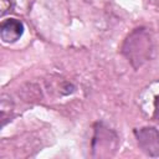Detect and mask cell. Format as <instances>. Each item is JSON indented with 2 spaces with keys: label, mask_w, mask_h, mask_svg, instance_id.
<instances>
[{
  "label": "cell",
  "mask_w": 159,
  "mask_h": 159,
  "mask_svg": "<svg viewBox=\"0 0 159 159\" xmlns=\"http://www.w3.org/2000/svg\"><path fill=\"white\" fill-rule=\"evenodd\" d=\"M153 51V40L150 32L145 27L134 29L122 45V53L135 70L140 68L152 58Z\"/></svg>",
  "instance_id": "1"
},
{
  "label": "cell",
  "mask_w": 159,
  "mask_h": 159,
  "mask_svg": "<svg viewBox=\"0 0 159 159\" xmlns=\"http://www.w3.org/2000/svg\"><path fill=\"white\" fill-rule=\"evenodd\" d=\"M118 147L117 134L103 123H96L92 138V150L94 157H109Z\"/></svg>",
  "instance_id": "2"
},
{
  "label": "cell",
  "mask_w": 159,
  "mask_h": 159,
  "mask_svg": "<svg viewBox=\"0 0 159 159\" xmlns=\"http://www.w3.org/2000/svg\"><path fill=\"white\" fill-rule=\"evenodd\" d=\"M138 147L149 157H159V130L154 127H143L134 130Z\"/></svg>",
  "instance_id": "3"
},
{
  "label": "cell",
  "mask_w": 159,
  "mask_h": 159,
  "mask_svg": "<svg viewBox=\"0 0 159 159\" xmlns=\"http://www.w3.org/2000/svg\"><path fill=\"white\" fill-rule=\"evenodd\" d=\"M24 34V24L14 17L6 19L0 25V37L6 43L16 42Z\"/></svg>",
  "instance_id": "4"
},
{
  "label": "cell",
  "mask_w": 159,
  "mask_h": 159,
  "mask_svg": "<svg viewBox=\"0 0 159 159\" xmlns=\"http://www.w3.org/2000/svg\"><path fill=\"white\" fill-rule=\"evenodd\" d=\"M12 108H14V104L11 102V98L10 97H6L5 94H2L1 96V106H0L2 125L6 124V120H10V118H11L10 113L12 112Z\"/></svg>",
  "instance_id": "5"
},
{
  "label": "cell",
  "mask_w": 159,
  "mask_h": 159,
  "mask_svg": "<svg viewBox=\"0 0 159 159\" xmlns=\"http://www.w3.org/2000/svg\"><path fill=\"white\" fill-rule=\"evenodd\" d=\"M1 16H4L7 11H11V7H12V4L10 0H1Z\"/></svg>",
  "instance_id": "6"
},
{
  "label": "cell",
  "mask_w": 159,
  "mask_h": 159,
  "mask_svg": "<svg viewBox=\"0 0 159 159\" xmlns=\"http://www.w3.org/2000/svg\"><path fill=\"white\" fill-rule=\"evenodd\" d=\"M155 109H154V118L157 120H159V96L155 97V102H154Z\"/></svg>",
  "instance_id": "7"
}]
</instances>
